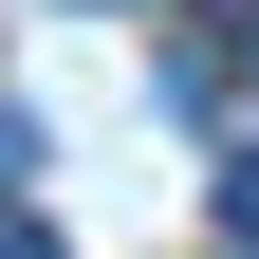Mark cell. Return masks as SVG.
Masks as SVG:
<instances>
[{
	"instance_id": "cell-2",
	"label": "cell",
	"mask_w": 259,
	"mask_h": 259,
	"mask_svg": "<svg viewBox=\"0 0 259 259\" xmlns=\"http://www.w3.org/2000/svg\"><path fill=\"white\" fill-rule=\"evenodd\" d=\"M19 259H56V222H19Z\"/></svg>"
},
{
	"instance_id": "cell-1",
	"label": "cell",
	"mask_w": 259,
	"mask_h": 259,
	"mask_svg": "<svg viewBox=\"0 0 259 259\" xmlns=\"http://www.w3.org/2000/svg\"><path fill=\"white\" fill-rule=\"evenodd\" d=\"M222 241H259V130L222 148Z\"/></svg>"
}]
</instances>
